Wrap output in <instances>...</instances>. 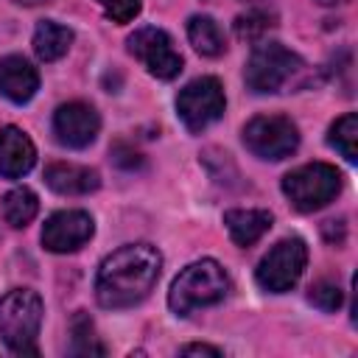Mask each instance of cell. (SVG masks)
I'll return each instance as SVG.
<instances>
[{
	"label": "cell",
	"instance_id": "25",
	"mask_svg": "<svg viewBox=\"0 0 358 358\" xmlns=\"http://www.w3.org/2000/svg\"><path fill=\"white\" fill-rule=\"evenodd\" d=\"M319 6H338V3H347V0H316Z\"/></svg>",
	"mask_w": 358,
	"mask_h": 358
},
{
	"label": "cell",
	"instance_id": "2",
	"mask_svg": "<svg viewBox=\"0 0 358 358\" xmlns=\"http://www.w3.org/2000/svg\"><path fill=\"white\" fill-rule=\"evenodd\" d=\"M227 291H229V277L221 268V263L196 260L176 274V280L168 291V305L176 316H190L199 308L221 302L227 296Z\"/></svg>",
	"mask_w": 358,
	"mask_h": 358
},
{
	"label": "cell",
	"instance_id": "26",
	"mask_svg": "<svg viewBox=\"0 0 358 358\" xmlns=\"http://www.w3.org/2000/svg\"><path fill=\"white\" fill-rule=\"evenodd\" d=\"M14 3H22V6H39V3H48V0H14Z\"/></svg>",
	"mask_w": 358,
	"mask_h": 358
},
{
	"label": "cell",
	"instance_id": "22",
	"mask_svg": "<svg viewBox=\"0 0 358 358\" xmlns=\"http://www.w3.org/2000/svg\"><path fill=\"white\" fill-rule=\"evenodd\" d=\"M268 25H271V17H268L266 11H246V14H241V17L235 20V34H238V39L252 42V39H257Z\"/></svg>",
	"mask_w": 358,
	"mask_h": 358
},
{
	"label": "cell",
	"instance_id": "9",
	"mask_svg": "<svg viewBox=\"0 0 358 358\" xmlns=\"http://www.w3.org/2000/svg\"><path fill=\"white\" fill-rule=\"evenodd\" d=\"M129 50L131 56H137L143 62V67L162 78V81H171L182 73V53L173 48V39L162 31V28H154V25H145V28H137L131 36H129Z\"/></svg>",
	"mask_w": 358,
	"mask_h": 358
},
{
	"label": "cell",
	"instance_id": "11",
	"mask_svg": "<svg viewBox=\"0 0 358 358\" xmlns=\"http://www.w3.org/2000/svg\"><path fill=\"white\" fill-rule=\"evenodd\" d=\"M101 129V117L90 103L70 101L62 103L53 115V134L67 148H87Z\"/></svg>",
	"mask_w": 358,
	"mask_h": 358
},
{
	"label": "cell",
	"instance_id": "16",
	"mask_svg": "<svg viewBox=\"0 0 358 358\" xmlns=\"http://www.w3.org/2000/svg\"><path fill=\"white\" fill-rule=\"evenodd\" d=\"M73 45V31L56 20H42L34 31V50L42 62L62 59Z\"/></svg>",
	"mask_w": 358,
	"mask_h": 358
},
{
	"label": "cell",
	"instance_id": "14",
	"mask_svg": "<svg viewBox=\"0 0 358 358\" xmlns=\"http://www.w3.org/2000/svg\"><path fill=\"white\" fill-rule=\"evenodd\" d=\"M45 182L50 190H56L62 196H87V193L98 190L101 176H98V171H92L87 165L53 162L45 168Z\"/></svg>",
	"mask_w": 358,
	"mask_h": 358
},
{
	"label": "cell",
	"instance_id": "3",
	"mask_svg": "<svg viewBox=\"0 0 358 358\" xmlns=\"http://www.w3.org/2000/svg\"><path fill=\"white\" fill-rule=\"evenodd\" d=\"M42 313V296L31 288H14L0 299V338L14 355H39L36 336Z\"/></svg>",
	"mask_w": 358,
	"mask_h": 358
},
{
	"label": "cell",
	"instance_id": "7",
	"mask_svg": "<svg viewBox=\"0 0 358 358\" xmlns=\"http://www.w3.org/2000/svg\"><path fill=\"white\" fill-rule=\"evenodd\" d=\"M243 145L260 159H285L299 145V131L285 115H260L243 126Z\"/></svg>",
	"mask_w": 358,
	"mask_h": 358
},
{
	"label": "cell",
	"instance_id": "15",
	"mask_svg": "<svg viewBox=\"0 0 358 358\" xmlns=\"http://www.w3.org/2000/svg\"><path fill=\"white\" fill-rule=\"evenodd\" d=\"M271 213L268 210H255V207H246V210H227L224 213V224L229 229V238L238 243V246H252L255 241H260L268 229H271Z\"/></svg>",
	"mask_w": 358,
	"mask_h": 358
},
{
	"label": "cell",
	"instance_id": "21",
	"mask_svg": "<svg viewBox=\"0 0 358 358\" xmlns=\"http://www.w3.org/2000/svg\"><path fill=\"white\" fill-rule=\"evenodd\" d=\"M308 302H310L313 308L324 310V313H333V310H338V308H341L344 294H341V288H338L336 282L322 280V282L310 285V291H308Z\"/></svg>",
	"mask_w": 358,
	"mask_h": 358
},
{
	"label": "cell",
	"instance_id": "8",
	"mask_svg": "<svg viewBox=\"0 0 358 358\" xmlns=\"http://www.w3.org/2000/svg\"><path fill=\"white\" fill-rule=\"evenodd\" d=\"M224 106H227L224 87L213 76H201V78L190 81L176 95V115L187 131H201L210 123H215L224 115Z\"/></svg>",
	"mask_w": 358,
	"mask_h": 358
},
{
	"label": "cell",
	"instance_id": "13",
	"mask_svg": "<svg viewBox=\"0 0 358 358\" xmlns=\"http://www.w3.org/2000/svg\"><path fill=\"white\" fill-rule=\"evenodd\" d=\"M39 90V73L22 56L0 59V95L11 103H28Z\"/></svg>",
	"mask_w": 358,
	"mask_h": 358
},
{
	"label": "cell",
	"instance_id": "12",
	"mask_svg": "<svg viewBox=\"0 0 358 358\" xmlns=\"http://www.w3.org/2000/svg\"><path fill=\"white\" fill-rule=\"evenodd\" d=\"M36 162V148L31 137L17 126L0 129V176L20 179L25 176Z\"/></svg>",
	"mask_w": 358,
	"mask_h": 358
},
{
	"label": "cell",
	"instance_id": "23",
	"mask_svg": "<svg viewBox=\"0 0 358 358\" xmlns=\"http://www.w3.org/2000/svg\"><path fill=\"white\" fill-rule=\"evenodd\" d=\"M112 22H131L140 14V0H98Z\"/></svg>",
	"mask_w": 358,
	"mask_h": 358
},
{
	"label": "cell",
	"instance_id": "17",
	"mask_svg": "<svg viewBox=\"0 0 358 358\" xmlns=\"http://www.w3.org/2000/svg\"><path fill=\"white\" fill-rule=\"evenodd\" d=\"M187 39H190V45L201 56H221L227 50V42H224V34H221L218 22L213 17H207V14L190 17V22H187Z\"/></svg>",
	"mask_w": 358,
	"mask_h": 358
},
{
	"label": "cell",
	"instance_id": "4",
	"mask_svg": "<svg viewBox=\"0 0 358 358\" xmlns=\"http://www.w3.org/2000/svg\"><path fill=\"white\" fill-rule=\"evenodd\" d=\"M341 190V173L327 162H310L282 176V193L299 213H313L330 204Z\"/></svg>",
	"mask_w": 358,
	"mask_h": 358
},
{
	"label": "cell",
	"instance_id": "24",
	"mask_svg": "<svg viewBox=\"0 0 358 358\" xmlns=\"http://www.w3.org/2000/svg\"><path fill=\"white\" fill-rule=\"evenodd\" d=\"M179 352H182V355H213V358L221 355V350H215V347H210V344H185Z\"/></svg>",
	"mask_w": 358,
	"mask_h": 358
},
{
	"label": "cell",
	"instance_id": "20",
	"mask_svg": "<svg viewBox=\"0 0 358 358\" xmlns=\"http://www.w3.org/2000/svg\"><path fill=\"white\" fill-rule=\"evenodd\" d=\"M327 143L347 159V162H358V115L347 112L341 115L327 134Z\"/></svg>",
	"mask_w": 358,
	"mask_h": 358
},
{
	"label": "cell",
	"instance_id": "18",
	"mask_svg": "<svg viewBox=\"0 0 358 358\" xmlns=\"http://www.w3.org/2000/svg\"><path fill=\"white\" fill-rule=\"evenodd\" d=\"M36 210H39V199H36V193L28 190V187H14V190H8V193L3 196V215H6V221H8L11 227H17V229L28 227V224L34 221Z\"/></svg>",
	"mask_w": 358,
	"mask_h": 358
},
{
	"label": "cell",
	"instance_id": "6",
	"mask_svg": "<svg viewBox=\"0 0 358 358\" xmlns=\"http://www.w3.org/2000/svg\"><path fill=\"white\" fill-rule=\"evenodd\" d=\"M308 263V246L302 238H282L268 249V255L257 263V285L268 294H285L291 291Z\"/></svg>",
	"mask_w": 358,
	"mask_h": 358
},
{
	"label": "cell",
	"instance_id": "19",
	"mask_svg": "<svg viewBox=\"0 0 358 358\" xmlns=\"http://www.w3.org/2000/svg\"><path fill=\"white\" fill-rule=\"evenodd\" d=\"M70 355H106V347L98 341L95 336V324L92 319L78 310L70 322Z\"/></svg>",
	"mask_w": 358,
	"mask_h": 358
},
{
	"label": "cell",
	"instance_id": "5",
	"mask_svg": "<svg viewBox=\"0 0 358 358\" xmlns=\"http://www.w3.org/2000/svg\"><path fill=\"white\" fill-rule=\"evenodd\" d=\"M299 70L302 59L296 53H291L280 42H263L252 50L243 78L252 92H280Z\"/></svg>",
	"mask_w": 358,
	"mask_h": 358
},
{
	"label": "cell",
	"instance_id": "1",
	"mask_svg": "<svg viewBox=\"0 0 358 358\" xmlns=\"http://www.w3.org/2000/svg\"><path fill=\"white\" fill-rule=\"evenodd\" d=\"M162 255L151 243H126L103 257L95 277V296L101 308L120 310L143 302L157 285Z\"/></svg>",
	"mask_w": 358,
	"mask_h": 358
},
{
	"label": "cell",
	"instance_id": "10",
	"mask_svg": "<svg viewBox=\"0 0 358 358\" xmlns=\"http://www.w3.org/2000/svg\"><path fill=\"white\" fill-rule=\"evenodd\" d=\"M95 232L92 215L84 210H59L42 227V246L56 255L81 249Z\"/></svg>",
	"mask_w": 358,
	"mask_h": 358
}]
</instances>
